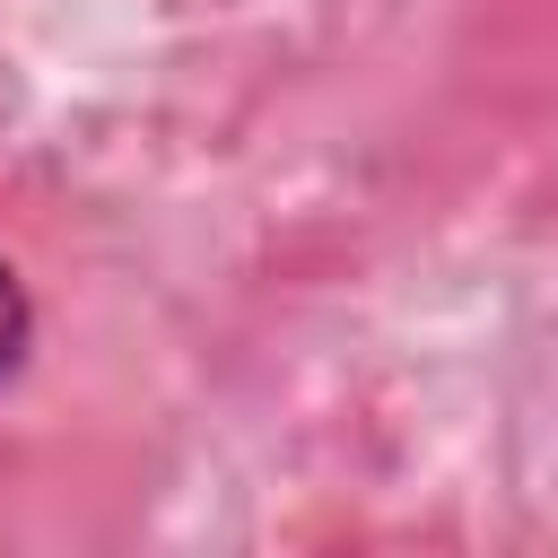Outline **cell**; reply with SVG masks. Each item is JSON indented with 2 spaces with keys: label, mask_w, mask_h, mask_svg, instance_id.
I'll return each instance as SVG.
<instances>
[{
  "label": "cell",
  "mask_w": 558,
  "mask_h": 558,
  "mask_svg": "<svg viewBox=\"0 0 558 558\" xmlns=\"http://www.w3.org/2000/svg\"><path fill=\"white\" fill-rule=\"evenodd\" d=\"M26 349H35V296H26V279L0 262V384L26 366Z\"/></svg>",
  "instance_id": "6da1fadb"
}]
</instances>
